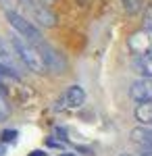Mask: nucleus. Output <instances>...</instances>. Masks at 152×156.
Returning <instances> with one entry per match:
<instances>
[{
    "label": "nucleus",
    "mask_w": 152,
    "mask_h": 156,
    "mask_svg": "<svg viewBox=\"0 0 152 156\" xmlns=\"http://www.w3.org/2000/svg\"><path fill=\"white\" fill-rule=\"evenodd\" d=\"M11 44L15 46V50H17V54H19L21 62H23L27 69H31V71H35V73H46L48 71V69H46V62H44V58H42L40 48H38V44H35V42L27 40V37H23L21 34H17V31H15Z\"/></svg>",
    "instance_id": "f257e3e1"
},
{
    "label": "nucleus",
    "mask_w": 152,
    "mask_h": 156,
    "mask_svg": "<svg viewBox=\"0 0 152 156\" xmlns=\"http://www.w3.org/2000/svg\"><path fill=\"white\" fill-rule=\"evenodd\" d=\"M6 17H9L11 27L17 31V34H21L23 37L31 40V42H35V44H42V42H44V40H42V31L35 27L34 21L25 19L23 15H19V12H6Z\"/></svg>",
    "instance_id": "f03ea898"
},
{
    "label": "nucleus",
    "mask_w": 152,
    "mask_h": 156,
    "mask_svg": "<svg viewBox=\"0 0 152 156\" xmlns=\"http://www.w3.org/2000/svg\"><path fill=\"white\" fill-rule=\"evenodd\" d=\"M127 46H129V50H131V54H136V56L150 52L152 50V29L142 27L140 31L131 34L129 40H127Z\"/></svg>",
    "instance_id": "7ed1b4c3"
},
{
    "label": "nucleus",
    "mask_w": 152,
    "mask_h": 156,
    "mask_svg": "<svg viewBox=\"0 0 152 156\" xmlns=\"http://www.w3.org/2000/svg\"><path fill=\"white\" fill-rule=\"evenodd\" d=\"M38 48H40V54H42V58H44V62H46V69H48V71L60 73L65 67H67L65 58H63V56H60V54L52 48V46H48L46 42L38 44Z\"/></svg>",
    "instance_id": "20e7f679"
},
{
    "label": "nucleus",
    "mask_w": 152,
    "mask_h": 156,
    "mask_svg": "<svg viewBox=\"0 0 152 156\" xmlns=\"http://www.w3.org/2000/svg\"><path fill=\"white\" fill-rule=\"evenodd\" d=\"M29 11H31L34 19L40 25H46V27H54V25H56V17H54V12L50 11L48 4H42V2H34V0H31Z\"/></svg>",
    "instance_id": "39448f33"
},
{
    "label": "nucleus",
    "mask_w": 152,
    "mask_h": 156,
    "mask_svg": "<svg viewBox=\"0 0 152 156\" xmlns=\"http://www.w3.org/2000/svg\"><path fill=\"white\" fill-rule=\"evenodd\" d=\"M129 94H131V98H133L136 102L152 100V77H142L136 83H131Z\"/></svg>",
    "instance_id": "423d86ee"
},
{
    "label": "nucleus",
    "mask_w": 152,
    "mask_h": 156,
    "mask_svg": "<svg viewBox=\"0 0 152 156\" xmlns=\"http://www.w3.org/2000/svg\"><path fill=\"white\" fill-rule=\"evenodd\" d=\"M85 100V92L79 85H71L60 98V108H79Z\"/></svg>",
    "instance_id": "0eeeda50"
},
{
    "label": "nucleus",
    "mask_w": 152,
    "mask_h": 156,
    "mask_svg": "<svg viewBox=\"0 0 152 156\" xmlns=\"http://www.w3.org/2000/svg\"><path fill=\"white\" fill-rule=\"evenodd\" d=\"M129 137H131V142H133L136 146H140L142 150H152V127L150 125L131 129Z\"/></svg>",
    "instance_id": "6e6552de"
},
{
    "label": "nucleus",
    "mask_w": 152,
    "mask_h": 156,
    "mask_svg": "<svg viewBox=\"0 0 152 156\" xmlns=\"http://www.w3.org/2000/svg\"><path fill=\"white\" fill-rule=\"evenodd\" d=\"M133 69L140 73L142 77H152V50L133 58Z\"/></svg>",
    "instance_id": "1a4fd4ad"
},
{
    "label": "nucleus",
    "mask_w": 152,
    "mask_h": 156,
    "mask_svg": "<svg viewBox=\"0 0 152 156\" xmlns=\"http://www.w3.org/2000/svg\"><path fill=\"white\" fill-rule=\"evenodd\" d=\"M136 119L140 121L142 125H152V100L138 102V108H136Z\"/></svg>",
    "instance_id": "9d476101"
},
{
    "label": "nucleus",
    "mask_w": 152,
    "mask_h": 156,
    "mask_svg": "<svg viewBox=\"0 0 152 156\" xmlns=\"http://www.w3.org/2000/svg\"><path fill=\"white\" fill-rule=\"evenodd\" d=\"M123 4H125V11L129 15H136L144 9V0H123Z\"/></svg>",
    "instance_id": "9b49d317"
},
{
    "label": "nucleus",
    "mask_w": 152,
    "mask_h": 156,
    "mask_svg": "<svg viewBox=\"0 0 152 156\" xmlns=\"http://www.w3.org/2000/svg\"><path fill=\"white\" fill-rule=\"evenodd\" d=\"M9 115H11V104H9V100L4 98V94L0 92V121L9 119Z\"/></svg>",
    "instance_id": "f8f14e48"
},
{
    "label": "nucleus",
    "mask_w": 152,
    "mask_h": 156,
    "mask_svg": "<svg viewBox=\"0 0 152 156\" xmlns=\"http://www.w3.org/2000/svg\"><path fill=\"white\" fill-rule=\"evenodd\" d=\"M0 4L4 6V11H6V12H19V4H21V0H0Z\"/></svg>",
    "instance_id": "ddd939ff"
},
{
    "label": "nucleus",
    "mask_w": 152,
    "mask_h": 156,
    "mask_svg": "<svg viewBox=\"0 0 152 156\" xmlns=\"http://www.w3.org/2000/svg\"><path fill=\"white\" fill-rule=\"evenodd\" d=\"M144 27H148V29H152V4L144 11Z\"/></svg>",
    "instance_id": "4468645a"
},
{
    "label": "nucleus",
    "mask_w": 152,
    "mask_h": 156,
    "mask_svg": "<svg viewBox=\"0 0 152 156\" xmlns=\"http://www.w3.org/2000/svg\"><path fill=\"white\" fill-rule=\"evenodd\" d=\"M2 140H4V142H15V140H17V131H13V129L2 131Z\"/></svg>",
    "instance_id": "2eb2a0df"
},
{
    "label": "nucleus",
    "mask_w": 152,
    "mask_h": 156,
    "mask_svg": "<svg viewBox=\"0 0 152 156\" xmlns=\"http://www.w3.org/2000/svg\"><path fill=\"white\" fill-rule=\"evenodd\" d=\"M29 156H44V152H42V150H35V152H31Z\"/></svg>",
    "instance_id": "dca6fc26"
},
{
    "label": "nucleus",
    "mask_w": 152,
    "mask_h": 156,
    "mask_svg": "<svg viewBox=\"0 0 152 156\" xmlns=\"http://www.w3.org/2000/svg\"><path fill=\"white\" fill-rule=\"evenodd\" d=\"M144 156H152V150H144Z\"/></svg>",
    "instance_id": "f3484780"
},
{
    "label": "nucleus",
    "mask_w": 152,
    "mask_h": 156,
    "mask_svg": "<svg viewBox=\"0 0 152 156\" xmlns=\"http://www.w3.org/2000/svg\"><path fill=\"white\" fill-rule=\"evenodd\" d=\"M0 156H4V146H0Z\"/></svg>",
    "instance_id": "a211bd4d"
},
{
    "label": "nucleus",
    "mask_w": 152,
    "mask_h": 156,
    "mask_svg": "<svg viewBox=\"0 0 152 156\" xmlns=\"http://www.w3.org/2000/svg\"><path fill=\"white\" fill-rule=\"evenodd\" d=\"M77 2H79V4H88L90 0H77Z\"/></svg>",
    "instance_id": "6ab92c4d"
},
{
    "label": "nucleus",
    "mask_w": 152,
    "mask_h": 156,
    "mask_svg": "<svg viewBox=\"0 0 152 156\" xmlns=\"http://www.w3.org/2000/svg\"><path fill=\"white\" fill-rule=\"evenodd\" d=\"M59 156H75V154H69V152H65V154H59Z\"/></svg>",
    "instance_id": "aec40b11"
},
{
    "label": "nucleus",
    "mask_w": 152,
    "mask_h": 156,
    "mask_svg": "<svg viewBox=\"0 0 152 156\" xmlns=\"http://www.w3.org/2000/svg\"><path fill=\"white\" fill-rule=\"evenodd\" d=\"M121 156H131V154H121Z\"/></svg>",
    "instance_id": "412c9836"
},
{
    "label": "nucleus",
    "mask_w": 152,
    "mask_h": 156,
    "mask_svg": "<svg viewBox=\"0 0 152 156\" xmlns=\"http://www.w3.org/2000/svg\"><path fill=\"white\" fill-rule=\"evenodd\" d=\"M150 127H152V125H150Z\"/></svg>",
    "instance_id": "4be33fe9"
}]
</instances>
